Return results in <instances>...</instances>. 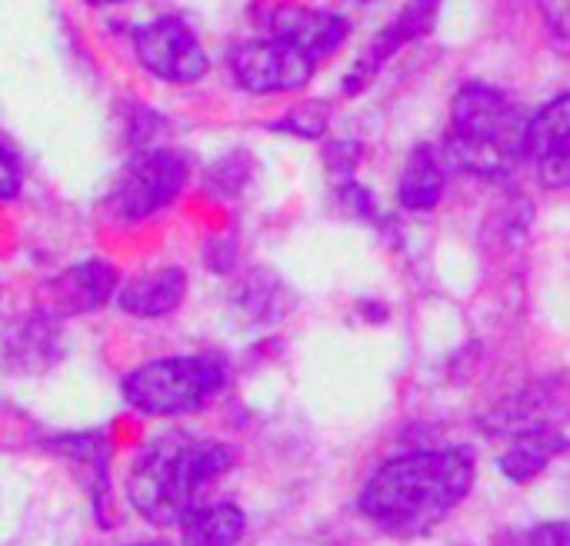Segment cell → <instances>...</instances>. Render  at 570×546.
<instances>
[{"label": "cell", "mask_w": 570, "mask_h": 546, "mask_svg": "<svg viewBox=\"0 0 570 546\" xmlns=\"http://www.w3.org/2000/svg\"><path fill=\"white\" fill-rule=\"evenodd\" d=\"M187 160L170 147H140L124 173L117 177V187L110 190V214L124 224H140L154 217L157 210L170 207L180 190L187 187Z\"/></svg>", "instance_id": "5b68a950"}, {"label": "cell", "mask_w": 570, "mask_h": 546, "mask_svg": "<svg viewBox=\"0 0 570 546\" xmlns=\"http://www.w3.org/2000/svg\"><path fill=\"white\" fill-rule=\"evenodd\" d=\"M250 163L254 160L247 153H240V150L224 157V160H217L214 170H210V190H217V193H240L244 183H247Z\"/></svg>", "instance_id": "ac0fdd59"}, {"label": "cell", "mask_w": 570, "mask_h": 546, "mask_svg": "<svg viewBox=\"0 0 570 546\" xmlns=\"http://www.w3.org/2000/svg\"><path fill=\"white\" fill-rule=\"evenodd\" d=\"M564 450V437L554 434L551 427H538V430H524L511 450L501 457V470L514 480V484H531L558 454Z\"/></svg>", "instance_id": "2e32d148"}, {"label": "cell", "mask_w": 570, "mask_h": 546, "mask_svg": "<svg viewBox=\"0 0 570 546\" xmlns=\"http://www.w3.org/2000/svg\"><path fill=\"white\" fill-rule=\"evenodd\" d=\"M23 187V170L17 157L0 143V200H13Z\"/></svg>", "instance_id": "ffe728a7"}, {"label": "cell", "mask_w": 570, "mask_h": 546, "mask_svg": "<svg viewBox=\"0 0 570 546\" xmlns=\"http://www.w3.org/2000/svg\"><path fill=\"white\" fill-rule=\"evenodd\" d=\"M90 7H117V3H124V0H87Z\"/></svg>", "instance_id": "cb8c5ba5"}, {"label": "cell", "mask_w": 570, "mask_h": 546, "mask_svg": "<svg viewBox=\"0 0 570 546\" xmlns=\"http://www.w3.org/2000/svg\"><path fill=\"white\" fill-rule=\"evenodd\" d=\"M341 197H344V203H347L357 217H364V220H371V217L377 214L371 190H367V187H361V183H347V187L341 190Z\"/></svg>", "instance_id": "44dd1931"}, {"label": "cell", "mask_w": 570, "mask_h": 546, "mask_svg": "<svg viewBox=\"0 0 570 546\" xmlns=\"http://www.w3.org/2000/svg\"><path fill=\"white\" fill-rule=\"evenodd\" d=\"M444 197V157L438 153V147L421 143L411 150L401 183H397V200L404 210L414 214H428L441 203Z\"/></svg>", "instance_id": "4fadbf2b"}, {"label": "cell", "mask_w": 570, "mask_h": 546, "mask_svg": "<svg viewBox=\"0 0 570 546\" xmlns=\"http://www.w3.org/2000/svg\"><path fill=\"white\" fill-rule=\"evenodd\" d=\"M541 10L548 17V23L554 27L558 37L568 33V0H541Z\"/></svg>", "instance_id": "603a6c76"}, {"label": "cell", "mask_w": 570, "mask_h": 546, "mask_svg": "<svg viewBox=\"0 0 570 546\" xmlns=\"http://www.w3.org/2000/svg\"><path fill=\"white\" fill-rule=\"evenodd\" d=\"M474 487L468 450H421L384 464L361 494L367 520L391 534L417 537L438 527Z\"/></svg>", "instance_id": "6da1fadb"}, {"label": "cell", "mask_w": 570, "mask_h": 546, "mask_svg": "<svg viewBox=\"0 0 570 546\" xmlns=\"http://www.w3.org/2000/svg\"><path fill=\"white\" fill-rule=\"evenodd\" d=\"M184 297H187V274L180 267H157L137 274L114 294L117 307L140 320H157L174 314L184 304Z\"/></svg>", "instance_id": "7c38bea8"}, {"label": "cell", "mask_w": 570, "mask_h": 546, "mask_svg": "<svg viewBox=\"0 0 570 546\" xmlns=\"http://www.w3.org/2000/svg\"><path fill=\"white\" fill-rule=\"evenodd\" d=\"M244 537V514L240 507L220 504H194L180 517V540L184 546H237Z\"/></svg>", "instance_id": "5bb4252c"}, {"label": "cell", "mask_w": 570, "mask_h": 546, "mask_svg": "<svg viewBox=\"0 0 570 546\" xmlns=\"http://www.w3.org/2000/svg\"><path fill=\"white\" fill-rule=\"evenodd\" d=\"M524 160L538 167L548 190H564L570 180V97L558 93L524 123Z\"/></svg>", "instance_id": "9c48e42d"}, {"label": "cell", "mask_w": 570, "mask_h": 546, "mask_svg": "<svg viewBox=\"0 0 570 546\" xmlns=\"http://www.w3.org/2000/svg\"><path fill=\"white\" fill-rule=\"evenodd\" d=\"M257 23L281 43L307 53L311 60H321L327 53H337L341 43L351 33V23L334 13V10H321V7H307V3H264L257 10Z\"/></svg>", "instance_id": "ba28073f"}, {"label": "cell", "mask_w": 570, "mask_h": 546, "mask_svg": "<svg viewBox=\"0 0 570 546\" xmlns=\"http://www.w3.org/2000/svg\"><path fill=\"white\" fill-rule=\"evenodd\" d=\"M361 157H364V147L357 140H334L327 147V167L334 173H354Z\"/></svg>", "instance_id": "d6986e66"}, {"label": "cell", "mask_w": 570, "mask_h": 546, "mask_svg": "<svg viewBox=\"0 0 570 546\" xmlns=\"http://www.w3.org/2000/svg\"><path fill=\"white\" fill-rule=\"evenodd\" d=\"M137 60L167 83H197L210 70V57L180 17H160L134 33Z\"/></svg>", "instance_id": "8992f818"}, {"label": "cell", "mask_w": 570, "mask_h": 546, "mask_svg": "<svg viewBox=\"0 0 570 546\" xmlns=\"http://www.w3.org/2000/svg\"><path fill=\"white\" fill-rule=\"evenodd\" d=\"M3 357H7V364H13L20 370H40V367H47L57 357V327H53V317L33 314V317L20 320L13 330H7Z\"/></svg>", "instance_id": "9a60e30c"}, {"label": "cell", "mask_w": 570, "mask_h": 546, "mask_svg": "<svg viewBox=\"0 0 570 546\" xmlns=\"http://www.w3.org/2000/svg\"><path fill=\"white\" fill-rule=\"evenodd\" d=\"M234 450L217 440H194L187 434H164L150 440L127 477V497L134 510L154 527L180 524L197 504L200 490L230 470Z\"/></svg>", "instance_id": "7a4b0ae2"}, {"label": "cell", "mask_w": 570, "mask_h": 546, "mask_svg": "<svg viewBox=\"0 0 570 546\" xmlns=\"http://www.w3.org/2000/svg\"><path fill=\"white\" fill-rule=\"evenodd\" d=\"M227 384V370L214 357H164L127 374L124 397L147 417H180L204 410Z\"/></svg>", "instance_id": "277c9868"}, {"label": "cell", "mask_w": 570, "mask_h": 546, "mask_svg": "<svg viewBox=\"0 0 570 546\" xmlns=\"http://www.w3.org/2000/svg\"><path fill=\"white\" fill-rule=\"evenodd\" d=\"M230 70H234V80L247 93L267 97V93L301 90L314 77L317 60H311L307 53H301L274 37H264V40H247V43L234 47Z\"/></svg>", "instance_id": "52a82bcc"}, {"label": "cell", "mask_w": 570, "mask_h": 546, "mask_svg": "<svg viewBox=\"0 0 570 546\" xmlns=\"http://www.w3.org/2000/svg\"><path fill=\"white\" fill-rule=\"evenodd\" d=\"M117 284H120L117 267L94 257V260L67 267L60 277H53L47 284V290H50L57 310H63V314H87V310H100L104 304H110L114 294H117Z\"/></svg>", "instance_id": "8fae6325"}, {"label": "cell", "mask_w": 570, "mask_h": 546, "mask_svg": "<svg viewBox=\"0 0 570 546\" xmlns=\"http://www.w3.org/2000/svg\"><path fill=\"white\" fill-rule=\"evenodd\" d=\"M361 3H364V0H361Z\"/></svg>", "instance_id": "484cf974"}, {"label": "cell", "mask_w": 570, "mask_h": 546, "mask_svg": "<svg viewBox=\"0 0 570 546\" xmlns=\"http://www.w3.org/2000/svg\"><path fill=\"white\" fill-rule=\"evenodd\" d=\"M438 7H441V0H411L387 27L367 43L364 57H357V63H354L351 73L344 77V97L364 93V90L377 80V73L384 70V63L394 60V53H397L401 47H407L411 40L424 37V33L434 27Z\"/></svg>", "instance_id": "30bf717a"}, {"label": "cell", "mask_w": 570, "mask_h": 546, "mask_svg": "<svg viewBox=\"0 0 570 546\" xmlns=\"http://www.w3.org/2000/svg\"><path fill=\"white\" fill-rule=\"evenodd\" d=\"M134 546H170V544H164V540H150V544H134Z\"/></svg>", "instance_id": "d4e9b609"}, {"label": "cell", "mask_w": 570, "mask_h": 546, "mask_svg": "<svg viewBox=\"0 0 570 546\" xmlns=\"http://www.w3.org/2000/svg\"><path fill=\"white\" fill-rule=\"evenodd\" d=\"M528 546H570L568 524H548V527H538V530L531 534Z\"/></svg>", "instance_id": "7402d4cb"}, {"label": "cell", "mask_w": 570, "mask_h": 546, "mask_svg": "<svg viewBox=\"0 0 570 546\" xmlns=\"http://www.w3.org/2000/svg\"><path fill=\"white\" fill-rule=\"evenodd\" d=\"M331 127V103L327 100H304L287 110V117L274 120L271 130L294 133L301 140H321Z\"/></svg>", "instance_id": "e0dca14e"}, {"label": "cell", "mask_w": 570, "mask_h": 546, "mask_svg": "<svg viewBox=\"0 0 570 546\" xmlns=\"http://www.w3.org/2000/svg\"><path fill=\"white\" fill-rule=\"evenodd\" d=\"M524 113L504 90L468 83L451 103L448 153L468 173L501 180L524 160Z\"/></svg>", "instance_id": "3957f363"}]
</instances>
